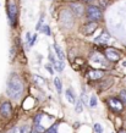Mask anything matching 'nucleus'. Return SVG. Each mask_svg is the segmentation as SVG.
Wrapping results in <instances>:
<instances>
[{
    "label": "nucleus",
    "instance_id": "1",
    "mask_svg": "<svg viewBox=\"0 0 126 133\" xmlns=\"http://www.w3.org/2000/svg\"><path fill=\"white\" fill-rule=\"evenodd\" d=\"M22 92H23V82H22V79L17 75H11V77L8 81V85H6L8 95L16 100L22 95Z\"/></svg>",
    "mask_w": 126,
    "mask_h": 133
},
{
    "label": "nucleus",
    "instance_id": "2",
    "mask_svg": "<svg viewBox=\"0 0 126 133\" xmlns=\"http://www.w3.org/2000/svg\"><path fill=\"white\" fill-rule=\"evenodd\" d=\"M86 15H87V18L90 20V22H98L103 17L102 10L94 5H90L86 9Z\"/></svg>",
    "mask_w": 126,
    "mask_h": 133
},
{
    "label": "nucleus",
    "instance_id": "3",
    "mask_svg": "<svg viewBox=\"0 0 126 133\" xmlns=\"http://www.w3.org/2000/svg\"><path fill=\"white\" fill-rule=\"evenodd\" d=\"M8 16H9L10 24L12 27H15L16 26V20H17V6L15 4V1H12V0L8 1Z\"/></svg>",
    "mask_w": 126,
    "mask_h": 133
},
{
    "label": "nucleus",
    "instance_id": "4",
    "mask_svg": "<svg viewBox=\"0 0 126 133\" xmlns=\"http://www.w3.org/2000/svg\"><path fill=\"white\" fill-rule=\"evenodd\" d=\"M108 106H109V109L113 112L116 114L122 112V110L125 108V105L121 101V99H118V98H109L108 99Z\"/></svg>",
    "mask_w": 126,
    "mask_h": 133
},
{
    "label": "nucleus",
    "instance_id": "5",
    "mask_svg": "<svg viewBox=\"0 0 126 133\" xmlns=\"http://www.w3.org/2000/svg\"><path fill=\"white\" fill-rule=\"evenodd\" d=\"M0 115L5 118H10L12 115V106L9 101H3L0 104Z\"/></svg>",
    "mask_w": 126,
    "mask_h": 133
},
{
    "label": "nucleus",
    "instance_id": "6",
    "mask_svg": "<svg viewBox=\"0 0 126 133\" xmlns=\"http://www.w3.org/2000/svg\"><path fill=\"white\" fill-rule=\"evenodd\" d=\"M104 55H105L106 59H108L109 61H111V62H116V61H119V60H120V57H121L120 52H119L118 50L113 49V48L105 49V51H104Z\"/></svg>",
    "mask_w": 126,
    "mask_h": 133
},
{
    "label": "nucleus",
    "instance_id": "7",
    "mask_svg": "<svg viewBox=\"0 0 126 133\" xmlns=\"http://www.w3.org/2000/svg\"><path fill=\"white\" fill-rule=\"evenodd\" d=\"M104 75L105 72L102 70H90L87 72V78H90L91 81H97V79H102Z\"/></svg>",
    "mask_w": 126,
    "mask_h": 133
},
{
    "label": "nucleus",
    "instance_id": "8",
    "mask_svg": "<svg viewBox=\"0 0 126 133\" xmlns=\"http://www.w3.org/2000/svg\"><path fill=\"white\" fill-rule=\"evenodd\" d=\"M97 28H98L97 22H88L87 24H85V26L82 27V33L86 34V36H91V34H93L94 31Z\"/></svg>",
    "mask_w": 126,
    "mask_h": 133
},
{
    "label": "nucleus",
    "instance_id": "9",
    "mask_svg": "<svg viewBox=\"0 0 126 133\" xmlns=\"http://www.w3.org/2000/svg\"><path fill=\"white\" fill-rule=\"evenodd\" d=\"M106 57H104L102 54H99V52H94L93 55L91 56V61L93 62V64H97V65H103V66H108V62L105 61Z\"/></svg>",
    "mask_w": 126,
    "mask_h": 133
},
{
    "label": "nucleus",
    "instance_id": "10",
    "mask_svg": "<svg viewBox=\"0 0 126 133\" xmlns=\"http://www.w3.org/2000/svg\"><path fill=\"white\" fill-rule=\"evenodd\" d=\"M49 60L53 62L54 67H55V70H56L58 72H61V71L64 70V61L56 60V59H55V55H54V54H53L52 51L49 52Z\"/></svg>",
    "mask_w": 126,
    "mask_h": 133
},
{
    "label": "nucleus",
    "instance_id": "11",
    "mask_svg": "<svg viewBox=\"0 0 126 133\" xmlns=\"http://www.w3.org/2000/svg\"><path fill=\"white\" fill-rule=\"evenodd\" d=\"M113 83H114V79H113L111 77H109V78H105V79H103V81L99 83V85H98V89H99V90H105V89L110 88V87L113 85Z\"/></svg>",
    "mask_w": 126,
    "mask_h": 133
},
{
    "label": "nucleus",
    "instance_id": "12",
    "mask_svg": "<svg viewBox=\"0 0 126 133\" xmlns=\"http://www.w3.org/2000/svg\"><path fill=\"white\" fill-rule=\"evenodd\" d=\"M110 39V34L106 31H104V32L100 34V36H98L94 41H96V43H100V44H106L108 42H109Z\"/></svg>",
    "mask_w": 126,
    "mask_h": 133
},
{
    "label": "nucleus",
    "instance_id": "13",
    "mask_svg": "<svg viewBox=\"0 0 126 133\" xmlns=\"http://www.w3.org/2000/svg\"><path fill=\"white\" fill-rule=\"evenodd\" d=\"M71 9H72V11L77 15V16H81L82 14H83V6L81 4H78V3H72L71 4Z\"/></svg>",
    "mask_w": 126,
    "mask_h": 133
},
{
    "label": "nucleus",
    "instance_id": "14",
    "mask_svg": "<svg viewBox=\"0 0 126 133\" xmlns=\"http://www.w3.org/2000/svg\"><path fill=\"white\" fill-rule=\"evenodd\" d=\"M66 99H67V101L71 103V104H75V103H76V97H75V93H73L72 88H69L66 90Z\"/></svg>",
    "mask_w": 126,
    "mask_h": 133
},
{
    "label": "nucleus",
    "instance_id": "15",
    "mask_svg": "<svg viewBox=\"0 0 126 133\" xmlns=\"http://www.w3.org/2000/svg\"><path fill=\"white\" fill-rule=\"evenodd\" d=\"M53 48H54V50H55V52H56L58 59H59V60H61V61L65 60V55H64V52H62V50H61L60 46H59L58 44H54Z\"/></svg>",
    "mask_w": 126,
    "mask_h": 133
},
{
    "label": "nucleus",
    "instance_id": "16",
    "mask_svg": "<svg viewBox=\"0 0 126 133\" xmlns=\"http://www.w3.org/2000/svg\"><path fill=\"white\" fill-rule=\"evenodd\" d=\"M54 85H55V88H56V92L59 94H61V90H62V83H61V79L59 77H55L54 78Z\"/></svg>",
    "mask_w": 126,
    "mask_h": 133
},
{
    "label": "nucleus",
    "instance_id": "17",
    "mask_svg": "<svg viewBox=\"0 0 126 133\" xmlns=\"http://www.w3.org/2000/svg\"><path fill=\"white\" fill-rule=\"evenodd\" d=\"M75 111L77 114H81L82 111H83V101L82 100H78L77 103H76V108H75Z\"/></svg>",
    "mask_w": 126,
    "mask_h": 133
},
{
    "label": "nucleus",
    "instance_id": "18",
    "mask_svg": "<svg viewBox=\"0 0 126 133\" xmlns=\"http://www.w3.org/2000/svg\"><path fill=\"white\" fill-rule=\"evenodd\" d=\"M58 127H59V125H58V123H54V125H52L49 128H47V131H45L44 133H58Z\"/></svg>",
    "mask_w": 126,
    "mask_h": 133
},
{
    "label": "nucleus",
    "instance_id": "19",
    "mask_svg": "<svg viewBox=\"0 0 126 133\" xmlns=\"http://www.w3.org/2000/svg\"><path fill=\"white\" fill-rule=\"evenodd\" d=\"M33 79H34V82H36L37 84L38 85H43V84H45V81L44 79H43V78H42V77H39V76H37V75H34V76H33Z\"/></svg>",
    "mask_w": 126,
    "mask_h": 133
},
{
    "label": "nucleus",
    "instance_id": "20",
    "mask_svg": "<svg viewBox=\"0 0 126 133\" xmlns=\"http://www.w3.org/2000/svg\"><path fill=\"white\" fill-rule=\"evenodd\" d=\"M32 127L29 125H24V126H22L21 127V133H31L32 132Z\"/></svg>",
    "mask_w": 126,
    "mask_h": 133
},
{
    "label": "nucleus",
    "instance_id": "21",
    "mask_svg": "<svg viewBox=\"0 0 126 133\" xmlns=\"http://www.w3.org/2000/svg\"><path fill=\"white\" fill-rule=\"evenodd\" d=\"M97 106V98L94 97V95H92L90 99V108H92V109H94Z\"/></svg>",
    "mask_w": 126,
    "mask_h": 133
},
{
    "label": "nucleus",
    "instance_id": "22",
    "mask_svg": "<svg viewBox=\"0 0 126 133\" xmlns=\"http://www.w3.org/2000/svg\"><path fill=\"white\" fill-rule=\"evenodd\" d=\"M119 97H120L121 101L124 103V105L126 106V90H121V92H120V94H119Z\"/></svg>",
    "mask_w": 126,
    "mask_h": 133
},
{
    "label": "nucleus",
    "instance_id": "23",
    "mask_svg": "<svg viewBox=\"0 0 126 133\" xmlns=\"http://www.w3.org/2000/svg\"><path fill=\"white\" fill-rule=\"evenodd\" d=\"M94 131H96V133H103V126L99 125V123H96L94 125Z\"/></svg>",
    "mask_w": 126,
    "mask_h": 133
},
{
    "label": "nucleus",
    "instance_id": "24",
    "mask_svg": "<svg viewBox=\"0 0 126 133\" xmlns=\"http://www.w3.org/2000/svg\"><path fill=\"white\" fill-rule=\"evenodd\" d=\"M109 4V0H99V5H100V8L102 9H105Z\"/></svg>",
    "mask_w": 126,
    "mask_h": 133
},
{
    "label": "nucleus",
    "instance_id": "25",
    "mask_svg": "<svg viewBox=\"0 0 126 133\" xmlns=\"http://www.w3.org/2000/svg\"><path fill=\"white\" fill-rule=\"evenodd\" d=\"M41 31L43 33H45L47 36H50V34H52V33H50V29H49V26H44V27H42Z\"/></svg>",
    "mask_w": 126,
    "mask_h": 133
},
{
    "label": "nucleus",
    "instance_id": "26",
    "mask_svg": "<svg viewBox=\"0 0 126 133\" xmlns=\"http://www.w3.org/2000/svg\"><path fill=\"white\" fill-rule=\"evenodd\" d=\"M8 133H21V127H17V126H15V127H12V128L10 129Z\"/></svg>",
    "mask_w": 126,
    "mask_h": 133
},
{
    "label": "nucleus",
    "instance_id": "27",
    "mask_svg": "<svg viewBox=\"0 0 126 133\" xmlns=\"http://www.w3.org/2000/svg\"><path fill=\"white\" fill-rule=\"evenodd\" d=\"M43 15H42V17H41V20H39V22H38V24H37V31H41V24L43 23V20H44V18H43Z\"/></svg>",
    "mask_w": 126,
    "mask_h": 133
},
{
    "label": "nucleus",
    "instance_id": "28",
    "mask_svg": "<svg viewBox=\"0 0 126 133\" xmlns=\"http://www.w3.org/2000/svg\"><path fill=\"white\" fill-rule=\"evenodd\" d=\"M36 38H37V36H36V34H34V36H33V38H32V39H31V42H29V43H28V46H32V45L34 44V42H36Z\"/></svg>",
    "mask_w": 126,
    "mask_h": 133
},
{
    "label": "nucleus",
    "instance_id": "29",
    "mask_svg": "<svg viewBox=\"0 0 126 133\" xmlns=\"http://www.w3.org/2000/svg\"><path fill=\"white\" fill-rule=\"evenodd\" d=\"M45 67H47V70H48L49 72H50L52 75H53V73H54V70L52 69V65H45Z\"/></svg>",
    "mask_w": 126,
    "mask_h": 133
},
{
    "label": "nucleus",
    "instance_id": "30",
    "mask_svg": "<svg viewBox=\"0 0 126 133\" xmlns=\"http://www.w3.org/2000/svg\"><path fill=\"white\" fill-rule=\"evenodd\" d=\"M26 37H27V38H26V41H27V42H28V43H29V42H31V33H27V34H26Z\"/></svg>",
    "mask_w": 126,
    "mask_h": 133
},
{
    "label": "nucleus",
    "instance_id": "31",
    "mask_svg": "<svg viewBox=\"0 0 126 133\" xmlns=\"http://www.w3.org/2000/svg\"><path fill=\"white\" fill-rule=\"evenodd\" d=\"M118 133H126V128H119Z\"/></svg>",
    "mask_w": 126,
    "mask_h": 133
},
{
    "label": "nucleus",
    "instance_id": "32",
    "mask_svg": "<svg viewBox=\"0 0 126 133\" xmlns=\"http://www.w3.org/2000/svg\"><path fill=\"white\" fill-rule=\"evenodd\" d=\"M83 1H85V3H92L93 0H83Z\"/></svg>",
    "mask_w": 126,
    "mask_h": 133
},
{
    "label": "nucleus",
    "instance_id": "33",
    "mask_svg": "<svg viewBox=\"0 0 126 133\" xmlns=\"http://www.w3.org/2000/svg\"><path fill=\"white\" fill-rule=\"evenodd\" d=\"M31 133H38V132H37V131H36V129H34V128H33V129H32V132H31Z\"/></svg>",
    "mask_w": 126,
    "mask_h": 133
},
{
    "label": "nucleus",
    "instance_id": "34",
    "mask_svg": "<svg viewBox=\"0 0 126 133\" xmlns=\"http://www.w3.org/2000/svg\"><path fill=\"white\" fill-rule=\"evenodd\" d=\"M122 65H124V66H125V67H126V61H125V62H124V64H122Z\"/></svg>",
    "mask_w": 126,
    "mask_h": 133
}]
</instances>
